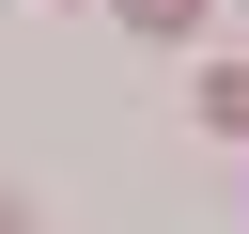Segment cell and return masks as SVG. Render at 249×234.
Masks as SVG:
<instances>
[{
	"instance_id": "cell-1",
	"label": "cell",
	"mask_w": 249,
	"mask_h": 234,
	"mask_svg": "<svg viewBox=\"0 0 249 234\" xmlns=\"http://www.w3.org/2000/svg\"><path fill=\"white\" fill-rule=\"evenodd\" d=\"M202 125H218V140H249V62H233V78H202Z\"/></svg>"
},
{
	"instance_id": "cell-3",
	"label": "cell",
	"mask_w": 249,
	"mask_h": 234,
	"mask_svg": "<svg viewBox=\"0 0 249 234\" xmlns=\"http://www.w3.org/2000/svg\"><path fill=\"white\" fill-rule=\"evenodd\" d=\"M0 234H31V203H16V187H0Z\"/></svg>"
},
{
	"instance_id": "cell-2",
	"label": "cell",
	"mask_w": 249,
	"mask_h": 234,
	"mask_svg": "<svg viewBox=\"0 0 249 234\" xmlns=\"http://www.w3.org/2000/svg\"><path fill=\"white\" fill-rule=\"evenodd\" d=\"M109 16H124V31H156V47H171V31H202V0H109Z\"/></svg>"
}]
</instances>
